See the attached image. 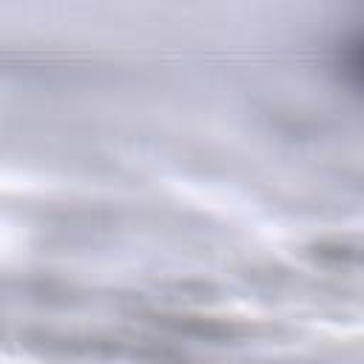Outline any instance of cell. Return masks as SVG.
Wrapping results in <instances>:
<instances>
[{
  "label": "cell",
  "instance_id": "obj_1",
  "mask_svg": "<svg viewBox=\"0 0 364 364\" xmlns=\"http://www.w3.org/2000/svg\"><path fill=\"white\" fill-rule=\"evenodd\" d=\"M336 68L341 71V77L353 88L364 91V26L350 31L338 43V48H336Z\"/></svg>",
  "mask_w": 364,
  "mask_h": 364
}]
</instances>
